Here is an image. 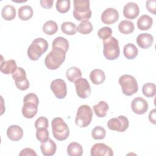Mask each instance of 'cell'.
<instances>
[{
    "instance_id": "1",
    "label": "cell",
    "mask_w": 156,
    "mask_h": 156,
    "mask_svg": "<svg viewBox=\"0 0 156 156\" xmlns=\"http://www.w3.org/2000/svg\"><path fill=\"white\" fill-rule=\"evenodd\" d=\"M39 99L37 94L30 93L23 98V106L22 107L23 115L27 118H33L37 113Z\"/></svg>"
},
{
    "instance_id": "2",
    "label": "cell",
    "mask_w": 156,
    "mask_h": 156,
    "mask_svg": "<svg viewBox=\"0 0 156 156\" xmlns=\"http://www.w3.org/2000/svg\"><path fill=\"white\" fill-rule=\"evenodd\" d=\"M66 53L63 49L53 48L45 57L44 65L46 68L51 70L58 68L65 60Z\"/></svg>"
},
{
    "instance_id": "3",
    "label": "cell",
    "mask_w": 156,
    "mask_h": 156,
    "mask_svg": "<svg viewBox=\"0 0 156 156\" xmlns=\"http://www.w3.org/2000/svg\"><path fill=\"white\" fill-rule=\"evenodd\" d=\"M73 12L74 18L77 21L88 20L91 16V10L88 0H74Z\"/></svg>"
},
{
    "instance_id": "4",
    "label": "cell",
    "mask_w": 156,
    "mask_h": 156,
    "mask_svg": "<svg viewBox=\"0 0 156 156\" xmlns=\"http://www.w3.org/2000/svg\"><path fill=\"white\" fill-rule=\"evenodd\" d=\"M48 48V41L43 38H37L28 47L27 55L31 60H37Z\"/></svg>"
},
{
    "instance_id": "5",
    "label": "cell",
    "mask_w": 156,
    "mask_h": 156,
    "mask_svg": "<svg viewBox=\"0 0 156 156\" xmlns=\"http://www.w3.org/2000/svg\"><path fill=\"white\" fill-rule=\"evenodd\" d=\"M51 126L52 135L58 141L65 140L69 136V127L62 118H54L51 122Z\"/></svg>"
},
{
    "instance_id": "6",
    "label": "cell",
    "mask_w": 156,
    "mask_h": 156,
    "mask_svg": "<svg viewBox=\"0 0 156 156\" xmlns=\"http://www.w3.org/2000/svg\"><path fill=\"white\" fill-rule=\"evenodd\" d=\"M103 54L108 60H114L118 58L120 54V49L118 40L114 37L104 40Z\"/></svg>"
},
{
    "instance_id": "7",
    "label": "cell",
    "mask_w": 156,
    "mask_h": 156,
    "mask_svg": "<svg viewBox=\"0 0 156 156\" xmlns=\"http://www.w3.org/2000/svg\"><path fill=\"white\" fill-rule=\"evenodd\" d=\"M119 83L121 87L122 93L126 96H132L138 90L136 79L129 74H124L119 78Z\"/></svg>"
},
{
    "instance_id": "8",
    "label": "cell",
    "mask_w": 156,
    "mask_h": 156,
    "mask_svg": "<svg viewBox=\"0 0 156 156\" xmlns=\"http://www.w3.org/2000/svg\"><path fill=\"white\" fill-rule=\"evenodd\" d=\"M93 111L88 105H80L77 111L75 123L79 127H85L91 122Z\"/></svg>"
},
{
    "instance_id": "9",
    "label": "cell",
    "mask_w": 156,
    "mask_h": 156,
    "mask_svg": "<svg viewBox=\"0 0 156 156\" xmlns=\"http://www.w3.org/2000/svg\"><path fill=\"white\" fill-rule=\"evenodd\" d=\"M12 76L18 89L24 91L29 88V82L27 79L26 71L23 68L17 67L12 74Z\"/></svg>"
},
{
    "instance_id": "10",
    "label": "cell",
    "mask_w": 156,
    "mask_h": 156,
    "mask_svg": "<svg viewBox=\"0 0 156 156\" xmlns=\"http://www.w3.org/2000/svg\"><path fill=\"white\" fill-rule=\"evenodd\" d=\"M129 126V122L127 117L119 115L116 118H113L107 122V127L112 130L119 132L126 131Z\"/></svg>"
},
{
    "instance_id": "11",
    "label": "cell",
    "mask_w": 156,
    "mask_h": 156,
    "mask_svg": "<svg viewBox=\"0 0 156 156\" xmlns=\"http://www.w3.org/2000/svg\"><path fill=\"white\" fill-rule=\"evenodd\" d=\"M50 88L57 99H63L67 94L66 83L62 79H57L52 80L51 83Z\"/></svg>"
},
{
    "instance_id": "12",
    "label": "cell",
    "mask_w": 156,
    "mask_h": 156,
    "mask_svg": "<svg viewBox=\"0 0 156 156\" xmlns=\"http://www.w3.org/2000/svg\"><path fill=\"white\" fill-rule=\"evenodd\" d=\"M76 93L81 99H86L91 94V87L85 78H79L74 82Z\"/></svg>"
},
{
    "instance_id": "13",
    "label": "cell",
    "mask_w": 156,
    "mask_h": 156,
    "mask_svg": "<svg viewBox=\"0 0 156 156\" xmlns=\"http://www.w3.org/2000/svg\"><path fill=\"white\" fill-rule=\"evenodd\" d=\"M91 156H112L113 150L104 143H96L91 148Z\"/></svg>"
},
{
    "instance_id": "14",
    "label": "cell",
    "mask_w": 156,
    "mask_h": 156,
    "mask_svg": "<svg viewBox=\"0 0 156 156\" xmlns=\"http://www.w3.org/2000/svg\"><path fill=\"white\" fill-rule=\"evenodd\" d=\"M148 106L146 100L141 97L134 98L131 102L132 110L137 115L144 114L148 110Z\"/></svg>"
},
{
    "instance_id": "15",
    "label": "cell",
    "mask_w": 156,
    "mask_h": 156,
    "mask_svg": "<svg viewBox=\"0 0 156 156\" xmlns=\"http://www.w3.org/2000/svg\"><path fill=\"white\" fill-rule=\"evenodd\" d=\"M118 11L115 8L110 7L106 9L102 13L101 21L105 24L110 25L116 22L119 19Z\"/></svg>"
},
{
    "instance_id": "16",
    "label": "cell",
    "mask_w": 156,
    "mask_h": 156,
    "mask_svg": "<svg viewBox=\"0 0 156 156\" xmlns=\"http://www.w3.org/2000/svg\"><path fill=\"white\" fill-rule=\"evenodd\" d=\"M139 13L140 8L138 4L133 2L127 3L123 8V15L127 19H135L138 16Z\"/></svg>"
},
{
    "instance_id": "17",
    "label": "cell",
    "mask_w": 156,
    "mask_h": 156,
    "mask_svg": "<svg viewBox=\"0 0 156 156\" xmlns=\"http://www.w3.org/2000/svg\"><path fill=\"white\" fill-rule=\"evenodd\" d=\"M136 41L139 47L142 49H147L152 45L154 38L150 34L143 33L137 36Z\"/></svg>"
},
{
    "instance_id": "18",
    "label": "cell",
    "mask_w": 156,
    "mask_h": 156,
    "mask_svg": "<svg viewBox=\"0 0 156 156\" xmlns=\"http://www.w3.org/2000/svg\"><path fill=\"white\" fill-rule=\"evenodd\" d=\"M7 136L12 141H19L23 136V130L20 126L12 125L7 129Z\"/></svg>"
},
{
    "instance_id": "19",
    "label": "cell",
    "mask_w": 156,
    "mask_h": 156,
    "mask_svg": "<svg viewBox=\"0 0 156 156\" xmlns=\"http://www.w3.org/2000/svg\"><path fill=\"white\" fill-rule=\"evenodd\" d=\"M40 149L43 155L52 156L54 155L56 152L57 145L52 139L49 138L46 141L41 143Z\"/></svg>"
},
{
    "instance_id": "20",
    "label": "cell",
    "mask_w": 156,
    "mask_h": 156,
    "mask_svg": "<svg viewBox=\"0 0 156 156\" xmlns=\"http://www.w3.org/2000/svg\"><path fill=\"white\" fill-rule=\"evenodd\" d=\"M153 24L152 18L147 15H142L137 20V27L141 30H149Z\"/></svg>"
},
{
    "instance_id": "21",
    "label": "cell",
    "mask_w": 156,
    "mask_h": 156,
    "mask_svg": "<svg viewBox=\"0 0 156 156\" xmlns=\"http://www.w3.org/2000/svg\"><path fill=\"white\" fill-rule=\"evenodd\" d=\"M90 79L93 84L100 85L105 80V74L102 69H94L91 71Z\"/></svg>"
},
{
    "instance_id": "22",
    "label": "cell",
    "mask_w": 156,
    "mask_h": 156,
    "mask_svg": "<svg viewBox=\"0 0 156 156\" xmlns=\"http://www.w3.org/2000/svg\"><path fill=\"white\" fill-rule=\"evenodd\" d=\"M15 60L10 59L6 61H2L0 65V71L4 74H12L17 68Z\"/></svg>"
},
{
    "instance_id": "23",
    "label": "cell",
    "mask_w": 156,
    "mask_h": 156,
    "mask_svg": "<svg viewBox=\"0 0 156 156\" xmlns=\"http://www.w3.org/2000/svg\"><path fill=\"white\" fill-rule=\"evenodd\" d=\"M138 53V50L135 44L132 43H127L124 46L123 54L124 57L129 59L132 60L135 58Z\"/></svg>"
},
{
    "instance_id": "24",
    "label": "cell",
    "mask_w": 156,
    "mask_h": 156,
    "mask_svg": "<svg viewBox=\"0 0 156 156\" xmlns=\"http://www.w3.org/2000/svg\"><path fill=\"white\" fill-rule=\"evenodd\" d=\"M109 107L108 104L104 101H101L98 104L93 106V110L96 115L99 118H104L106 116Z\"/></svg>"
},
{
    "instance_id": "25",
    "label": "cell",
    "mask_w": 156,
    "mask_h": 156,
    "mask_svg": "<svg viewBox=\"0 0 156 156\" xmlns=\"http://www.w3.org/2000/svg\"><path fill=\"white\" fill-rule=\"evenodd\" d=\"M18 15L20 20L23 21H27L33 16V9L30 5H23L19 8Z\"/></svg>"
},
{
    "instance_id": "26",
    "label": "cell",
    "mask_w": 156,
    "mask_h": 156,
    "mask_svg": "<svg viewBox=\"0 0 156 156\" xmlns=\"http://www.w3.org/2000/svg\"><path fill=\"white\" fill-rule=\"evenodd\" d=\"M1 16L6 21H11L16 16L15 8L10 4L4 5L1 10Z\"/></svg>"
},
{
    "instance_id": "27",
    "label": "cell",
    "mask_w": 156,
    "mask_h": 156,
    "mask_svg": "<svg viewBox=\"0 0 156 156\" xmlns=\"http://www.w3.org/2000/svg\"><path fill=\"white\" fill-rule=\"evenodd\" d=\"M134 29V24L131 21L122 20L118 24V30L122 34H130L133 32Z\"/></svg>"
},
{
    "instance_id": "28",
    "label": "cell",
    "mask_w": 156,
    "mask_h": 156,
    "mask_svg": "<svg viewBox=\"0 0 156 156\" xmlns=\"http://www.w3.org/2000/svg\"><path fill=\"white\" fill-rule=\"evenodd\" d=\"M67 154L69 156H81L83 154L82 146L78 143L71 142L67 147Z\"/></svg>"
},
{
    "instance_id": "29",
    "label": "cell",
    "mask_w": 156,
    "mask_h": 156,
    "mask_svg": "<svg viewBox=\"0 0 156 156\" xmlns=\"http://www.w3.org/2000/svg\"><path fill=\"white\" fill-rule=\"evenodd\" d=\"M66 76L69 82L74 83L76 80L81 77L82 72L77 67L71 66L66 70Z\"/></svg>"
},
{
    "instance_id": "30",
    "label": "cell",
    "mask_w": 156,
    "mask_h": 156,
    "mask_svg": "<svg viewBox=\"0 0 156 156\" xmlns=\"http://www.w3.org/2000/svg\"><path fill=\"white\" fill-rule=\"evenodd\" d=\"M43 31L47 35H52L58 30V25L54 21L49 20L44 23L42 27Z\"/></svg>"
},
{
    "instance_id": "31",
    "label": "cell",
    "mask_w": 156,
    "mask_h": 156,
    "mask_svg": "<svg viewBox=\"0 0 156 156\" xmlns=\"http://www.w3.org/2000/svg\"><path fill=\"white\" fill-rule=\"evenodd\" d=\"M69 42L64 37H56L52 41V47L59 48L63 49L66 52L68 51L69 49Z\"/></svg>"
},
{
    "instance_id": "32",
    "label": "cell",
    "mask_w": 156,
    "mask_h": 156,
    "mask_svg": "<svg viewBox=\"0 0 156 156\" xmlns=\"http://www.w3.org/2000/svg\"><path fill=\"white\" fill-rule=\"evenodd\" d=\"M61 30L63 33L68 35H73L77 32L76 25L69 21H66L62 24Z\"/></svg>"
},
{
    "instance_id": "33",
    "label": "cell",
    "mask_w": 156,
    "mask_h": 156,
    "mask_svg": "<svg viewBox=\"0 0 156 156\" xmlns=\"http://www.w3.org/2000/svg\"><path fill=\"white\" fill-rule=\"evenodd\" d=\"M93 25L88 20H83L77 27V31L83 35L90 34L93 30Z\"/></svg>"
},
{
    "instance_id": "34",
    "label": "cell",
    "mask_w": 156,
    "mask_h": 156,
    "mask_svg": "<svg viewBox=\"0 0 156 156\" xmlns=\"http://www.w3.org/2000/svg\"><path fill=\"white\" fill-rule=\"evenodd\" d=\"M142 92L147 98H152L156 93V86L153 83H146L142 87Z\"/></svg>"
},
{
    "instance_id": "35",
    "label": "cell",
    "mask_w": 156,
    "mask_h": 156,
    "mask_svg": "<svg viewBox=\"0 0 156 156\" xmlns=\"http://www.w3.org/2000/svg\"><path fill=\"white\" fill-rule=\"evenodd\" d=\"M71 1L69 0H57L56 2V9L61 13L68 12L70 9Z\"/></svg>"
},
{
    "instance_id": "36",
    "label": "cell",
    "mask_w": 156,
    "mask_h": 156,
    "mask_svg": "<svg viewBox=\"0 0 156 156\" xmlns=\"http://www.w3.org/2000/svg\"><path fill=\"white\" fill-rule=\"evenodd\" d=\"M106 131L105 129L100 126H96L91 131V136L94 140H102L105 138Z\"/></svg>"
},
{
    "instance_id": "37",
    "label": "cell",
    "mask_w": 156,
    "mask_h": 156,
    "mask_svg": "<svg viewBox=\"0 0 156 156\" xmlns=\"http://www.w3.org/2000/svg\"><path fill=\"white\" fill-rule=\"evenodd\" d=\"M49 132L46 128H40L37 129L36 138L41 143H44L49 139Z\"/></svg>"
},
{
    "instance_id": "38",
    "label": "cell",
    "mask_w": 156,
    "mask_h": 156,
    "mask_svg": "<svg viewBox=\"0 0 156 156\" xmlns=\"http://www.w3.org/2000/svg\"><path fill=\"white\" fill-rule=\"evenodd\" d=\"M112 34V29L110 27H107V26L101 28L98 32V37L103 40H105L110 38Z\"/></svg>"
},
{
    "instance_id": "39",
    "label": "cell",
    "mask_w": 156,
    "mask_h": 156,
    "mask_svg": "<svg viewBox=\"0 0 156 156\" xmlns=\"http://www.w3.org/2000/svg\"><path fill=\"white\" fill-rule=\"evenodd\" d=\"M49 126L48 120L46 117L40 116L35 122V127L36 129L40 128L47 129Z\"/></svg>"
},
{
    "instance_id": "40",
    "label": "cell",
    "mask_w": 156,
    "mask_h": 156,
    "mask_svg": "<svg viewBox=\"0 0 156 156\" xmlns=\"http://www.w3.org/2000/svg\"><path fill=\"white\" fill-rule=\"evenodd\" d=\"M146 7L147 10L154 15L156 13V1L148 0L146 2Z\"/></svg>"
},
{
    "instance_id": "41",
    "label": "cell",
    "mask_w": 156,
    "mask_h": 156,
    "mask_svg": "<svg viewBox=\"0 0 156 156\" xmlns=\"http://www.w3.org/2000/svg\"><path fill=\"white\" fill-rule=\"evenodd\" d=\"M19 155L20 156H26V155H31V156H37V154L35 152V151L31 148H24L23 149L20 153L19 154Z\"/></svg>"
},
{
    "instance_id": "42",
    "label": "cell",
    "mask_w": 156,
    "mask_h": 156,
    "mask_svg": "<svg viewBox=\"0 0 156 156\" xmlns=\"http://www.w3.org/2000/svg\"><path fill=\"white\" fill-rule=\"evenodd\" d=\"M40 2L41 7L44 9H51L53 5L52 0H41Z\"/></svg>"
},
{
    "instance_id": "43",
    "label": "cell",
    "mask_w": 156,
    "mask_h": 156,
    "mask_svg": "<svg viewBox=\"0 0 156 156\" xmlns=\"http://www.w3.org/2000/svg\"><path fill=\"white\" fill-rule=\"evenodd\" d=\"M148 118L151 123H152L153 124H156V110L155 108H154L149 112Z\"/></svg>"
}]
</instances>
